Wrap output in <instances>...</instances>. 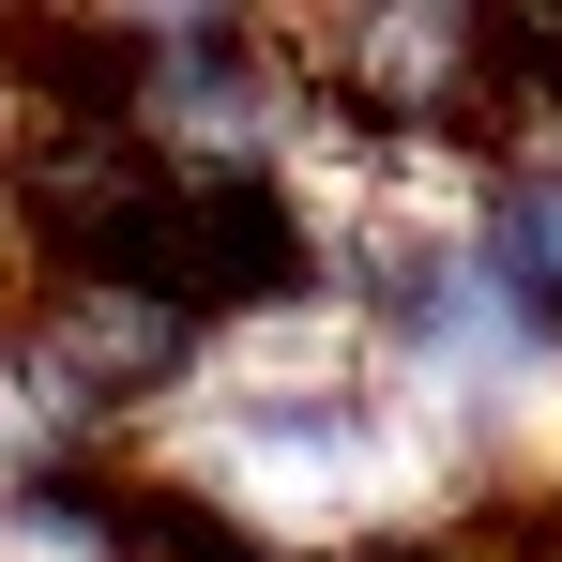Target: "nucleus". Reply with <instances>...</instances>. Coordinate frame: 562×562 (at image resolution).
I'll return each instance as SVG.
<instances>
[{"instance_id":"obj_1","label":"nucleus","mask_w":562,"mask_h":562,"mask_svg":"<svg viewBox=\"0 0 562 562\" xmlns=\"http://www.w3.org/2000/svg\"><path fill=\"white\" fill-rule=\"evenodd\" d=\"M471 259H486V274L562 335V137L486 153V183H471Z\"/></svg>"}]
</instances>
